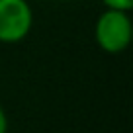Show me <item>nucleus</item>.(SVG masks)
<instances>
[{
  "instance_id": "obj_3",
  "label": "nucleus",
  "mask_w": 133,
  "mask_h": 133,
  "mask_svg": "<svg viewBox=\"0 0 133 133\" xmlns=\"http://www.w3.org/2000/svg\"><path fill=\"white\" fill-rule=\"evenodd\" d=\"M108 8H114V10H131L133 8V0H102Z\"/></svg>"
},
{
  "instance_id": "obj_1",
  "label": "nucleus",
  "mask_w": 133,
  "mask_h": 133,
  "mask_svg": "<svg viewBox=\"0 0 133 133\" xmlns=\"http://www.w3.org/2000/svg\"><path fill=\"white\" fill-rule=\"evenodd\" d=\"M96 43L108 53H119L131 41V20L125 10L108 8L96 22Z\"/></svg>"
},
{
  "instance_id": "obj_2",
  "label": "nucleus",
  "mask_w": 133,
  "mask_h": 133,
  "mask_svg": "<svg viewBox=\"0 0 133 133\" xmlns=\"http://www.w3.org/2000/svg\"><path fill=\"white\" fill-rule=\"evenodd\" d=\"M33 14L28 0H0V41L18 43L31 29Z\"/></svg>"
},
{
  "instance_id": "obj_4",
  "label": "nucleus",
  "mask_w": 133,
  "mask_h": 133,
  "mask_svg": "<svg viewBox=\"0 0 133 133\" xmlns=\"http://www.w3.org/2000/svg\"><path fill=\"white\" fill-rule=\"evenodd\" d=\"M8 131V117H6L4 110L0 108V133H6Z\"/></svg>"
}]
</instances>
